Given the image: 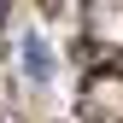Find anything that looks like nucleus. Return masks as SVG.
I'll use <instances>...</instances> for the list:
<instances>
[{"instance_id": "obj_1", "label": "nucleus", "mask_w": 123, "mask_h": 123, "mask_svg": "<svg viewBox=\"0 0 123 123\" xmlns=\"http://www.w3.org/2000/svg\"><path fill=\"white\" fill-rule=\"evenodd\" d=\"M24 70H29V76H35V82H41V76H47V70H53V59H47V47H41V41H35V35H29V41H24Z\"/></svg>"}, {"instance_id": "obj_2", "label": "nucleus", "mask_w": 123, "mask_h": 123, "mask_svg": "<svg viewBox=\"0 0 123 123\" xmlns=\"http://www.w3.org/2000/svg\"><path fill=\"white\" fill-rule=\"evenodd\" d=\"M6 12H12V0H0V35H6Z\"/></svg>"}]
</instances>
